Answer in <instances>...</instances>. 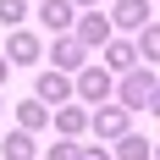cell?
Returning <instances> with one entry per match:
<instances>
[{"instance_id": "cell-8", "label": "cell", "mask_w": 160, "mask_h": 160, "mask_svg": "<svg viewBox=\"0 0 160 160\" xmlns=\"http://www.w3.org/2000/svg\"><path fill=\"white\" fill-rule=\"evenodd\" d=\"M39 55H44L39 33H28V28H11V39H6V61H11V66H39Z\"/></svg>"}, {"instance_id": "cell-22", "label": "cell", "mask_w": 160, "mask_h": 160, "mask_svg": "<svg viewBox=\"0 0 160 160\" xmlns=\"http://www.w3.org/2000/svg\"><path fill=\"white\" fill-rule=\"evenodd\" d=\"M149 160H160V144H155V149H149Z\"/></svg>"}, {"instance_id": "cell-7", "label": "cell", "mask_w": 160, "mask_h": 160, "mask_svg": "<svg viewBox=\"0 0 160 160\" xmlns=\"http://www.w3.org/2000/svg\"><path fill=\"white\" fill-rule=\"evenodd\" d=\"M149 11H155L149 0H116L105 17H111V28H116V33H138V28L149 22Z\"/></svg>"}, {"instance_id": "cell-9", "label": "cell", "mask_w": 160, "mask_h": 160, "mask_svg": "<svg viewBox=\"0 0 160 160\" xmlns=\"http://www.w3.org/2000/svg\"><path fill=\"white\" fill-rule=\"evenodd\" d=\"M33 11H39V22H44L50 33H72V22H78V6H72V0H39Z\"/></svg>"}, {"instance_id": "cell-17", "label": "cell", "mask_w": 160, "mask_h": 160, "mask_svg": "<svg viewBox=\"0 0 160 160\" xmlns=\"http://www.w3.org/2000/svg\"><path fill=\"white\" fill-rule=\"evenodd\" d=\"M44 160H78V144H72V138H61V144L44 149Z\"/></svg>"}, {"instance_id": "cell-13", "label": "cell", "mask_w": 160, "mask_h": 160, "mask_svg": "<svg viewBox=\"0 0 160 160\" xmlns=\"http://www.w3.org/2000/svg\"><path fill=\"white\" fill-rule=\"evenodd\" d=\"M132 44H138V61L144 66H160V22H144L132 33Z\"/></svg>"}, {"instance_id": "cell-6", "label": "cell", "mask_w": 160, "mask_h": 160, "mask_svg": "<svg viewBox=\"0 0 160 160\" xmlns=\"http://www.w3.org/2000/svg\"><path fill=\"white\" fill-rule=\"evenodd\" d=\"M33 99H44L50 111H55V105H66V99H78V88H72V72H55V66H50V72H39V83H33Z\"/></svg>"}, {"instance_id": "cell-23", "label": "cell", "mask_w": 160, "mask_h": 160, "mask_svg": "<svg viewBox=\"0 0 160 160\" xmlns=\"http://www.w3.org/2000/svg\"><path fill=\"white\" fill-rule=\"evenodd\" d=\"M0 111H6V94H0Z\"/></svg>"}, {"instance_id": "cell-3", "label": "cell", "mask_w": 160, "mask_h": 160, "mask_svg": "<svg viewBox=\"0 0 160 160\" xmlns=\"http://www.w3.org/2000/svg\"><path fill=\"white\" fill-rule=\"evenodd\" d=\"M88 132L94 138H122V132H132V111L116 105V99H105V105L88 111Z\"/></svg>"}, {"instance_id": "cell-16", "label": "cell", "mask_w": 160, "mask_h": 160, "mask_svg": "<svg viewBox=\"0 0 160 160\" xmlns=\"http://www.w3.org/2000/svg\"><path fill=\"white\" fill-rule=\"evenodd\" d=\"M28 17V0H0V28H22Z\"/></svg>"}, {"instance_id": "cell-1", "label": "cell", "mask_w": 160, "mask_h": 160, "mask_svg": "<svg viewBox=\"0 0 160 160\" xmlns=\"http://www.w3.org/2000/svg\"><path fill=\"white\" fill-rule=\"evenodd\" d=\"M155 88H160V78L138 61V66H127V72L116 78V105H127V111H149V94H155Z\"/></svg>"}, {"instance_id": "cell-4", "label": "cell", "mask_w": 160, "mask_h": 160, "mask_svg": "<svg viewBox=\"0 0 160 160\" xmlns=\"http://www.w3.org/2000/svg\"><path fill=\"white\" fill-rule=\"evenodd\" d=\"M88 55H94V50L83 44L78 33H55V44H50V61H55V72H72V78L88 66Z\"/></svg>"}, {"instance_id": "cell-19", "label": "cell", "mask_w": 160, "mask_h": 160, "mask_svg": "<svg viewBox=\"0 0 160 160\" xmlns=\"http://www.w3.org/2000/svg\"><path fill=\"white\" fill-rule=\"evenodd\" d=\"M149 116H160V88H155V94H149Z\"/></svg>"}, {"instance_id": "cell-21", "label": "cell", "mask_w": 160, "mask_h": 160, "mask_svg": "<svg viewBox=\"0 0 160 160\" xmlns=\"http://www.w3.org/2000/svg\"><path fill=\"white\" fill-rule=\"evenodd\" d=\"M72 6H78V11H83V6H99V0H72Z\"/></svg>"}, {"instance_id": "cell-20", "label": "cell", "mask_w": 160, "mask_h": 160, "mask_svg": "<svg viewBox=\"0 0 160 160\" xmlns=\"http://www.w3.org/2000/svg\"><path fill=\"white\" fill-rule=\"evenodd\" d=\"M6 72H11V61H6V55H0V83H6Z\"/></svg>"}, {"instance_id": "cell-18", "label": "cell", "mask_w": 160, "mask_h": 160, "mask_svg": "<svg viewBox=\"0 0 160 160\" xmlns=\"http://www.w3.org/2000/svg\"><path fill=\"white\" fill-rule=\"evenodd\" d=\"M78 160H116L111 149H99V144H78Z\"/></svg>"}, {"instance_id": "cell-12", "label": "cell", "mask_w": 160, "mask_h": 160, "mask_svg": "<svg viewBox=\"0 0 160 160\" xmlns=\"http://www.w3.org/2000/svg\"><path fill=\"white\" fill-rule=\"evenodd\" d=\"M0 155H6V160H39V144H33L28 127H17V132H6V138H0Z\"/></svg>"}, {"instance_id": "cell-11", "label": "cell", "mask_w": 160, "mask_h": 160, "mask_svg": "<svg viewBox=\"0 0 160 160\" xmlns=\"http://www.w3.org/2000/svg\"><path fill=\"white\" fill-rule=\"evenodd\" d=\"M99 61L111 66L116 78H122V72H127V66H138V44H132V39H111V44L99 50Z\"/></svg>"}, {"instance_id": "cell-5", "label": "cell", "mask_w": 160, "mask_h": 160, "mask_svg": "<svg viewBox=\"0 0 160 160\" xmlns=\"http://www.w3.org/2000/svg\"><path fill=\"white\" fill-rule=\"evenodd\" d=\"M72 33H78V39H83L88 50H94V55H99V50H105V44L116 39V28H111V17H105V11H78Z\"/></svg>"}, {"instance_id": "cell-10", "label": "cell", "mask_w": 160, "mask_h": 160, "mask_svg": "<svg viewBox=\"0 0 160 160\" xmlns=\"http://www.w3.org/2000/svg\"><path fill=\"white\" fill-rule=\"evenodd\" d=\"M50 122H55V132H61V138L88 132V111H83V105H72V99H66V105H55V111H50Z\"/></svg>"}, {"instance_id": "cell-15", "label": "cell", "mask_w": 160, "mask_h": 160, "mask_svg": "<svg viewBox=\"0 0 160 160\" xmlns=\"http://www.w3.org/2000/svg\"><path fill=\"white\" fill-rule=\"evenodd\" d=\"M149 138H138V132H122V138H116V160H149Z\"/></svg>"}, {"instance_id": "cell-2", "label": "cell", "mask_w": 160, "mask_h": 160, "mask_svg": "<svg viewBox=\"0 0 160 160\" xmlns=\"http://www.w3.org/2000/svg\"><path fill=\"white\" fill-rule=\"evenodd\" d=\"M72 88H78V99H88V105H105V99H116V72L105 61H88L72 78Z\"/></svg>"}, {"instance_id": "cell-14", "label": "cell", "mask_w": 160, "mask_h": 160, "mask_svg": "<svg viewBox=\"0 0 160 160\" xmlns=\"http://www.w3.org/2000/svg\"><path fill=\"white\" fill-rule=\"evenodd\" d=\"M17 127L44 132V127H50V105H44V99H22V105H17Z\"/></svg>"}]
</instances>
